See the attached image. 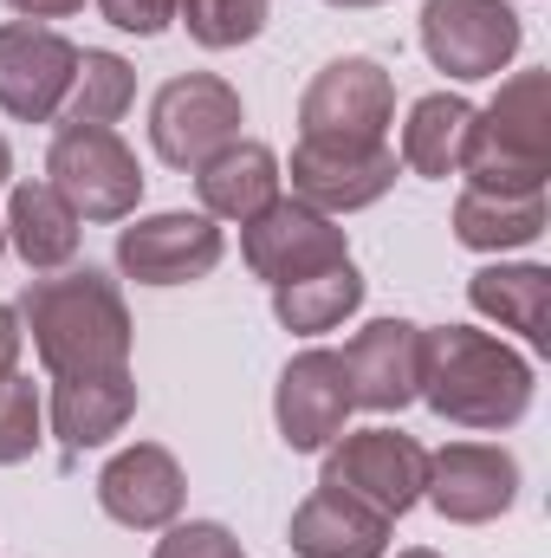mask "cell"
Returning <instances> with one entry per match:
<instances>
[{
	"mask_svg": "<svg viewBox=\"0 0 551 558\" xmlns=\"http://www.w3.org/2000/svg\"><path fill=\"white\" fill-rule=\"evenodd\" d=\"M131 98H137V72H131V59L85 46V52H78V72H72V92H65V105H59V124L111 131V124L131 111Z\"/></svg>",
	"mask_w": 551,
	"mask_h": 558,
	"instance_id": "obj_25",
	"label": "cell"
},
{
	"mask_svg": "<svg viewBox=\"0 0 551 558\" xmlns=\"http://www.w3.org/2000/svg\"><path fill=\"white\" fill-rule=\"evenodd\" d=\"M396 558H441V553H428V546H409V553H396Z\"/></svg>",
	"mask_w": 551,
	"mask_h": 558,
	"instance_id": "obj_33",
	"label": "cell"
},
{
	"mask_svg": "<svg viewBox=\"0 0 551 558\" xmlns=\"http://www.w3.org/2000/svg\"><path fill=\"white\" fill-rule=\"evenodd\" d=\"M7 241L20 247V260L33 267V274H59V267H72L78 260V215L65 208V195L52 189V182H13V195H7Z\"/></svg>",
	"mask_w": 551,
	"mask_h": 558,
	"instance_id": "obj_20",
	"label": "cell"
},
{
	"mask_svg": "<svg viewBox=\"0 0 551 558\" xmlns=\"http://www.w3.org/2000/svg\"><path fill=\"white\" fill-rule=\"evenodd\" d=\"M156 558H247V553L221 520H188V526H169L156 539Z\"/></svg>",
	"mask_w": 551,
	"mask_h": 558,
	"instance_id": "obj_28",
	"label": "cell"
},
{
	"mask_svg": "<svg viewBox=\"0 0 551 558\" xmlns=\"http://www.w3.org/2000/svg\"><path fill=\"white\" fill-rule=\"evenodd\" d=\"M0 254H7V228H0Z\"/></svg>",
	"mask_w": 551,
	"mask_h": 558,
	"instance_id": "obj_35",
	"label": "cell"
},
{
	"mask_svg": "<svg viewBox=\"0 0 551 558\" xmlns=\"http://www.w3.org/2000/svg\"><path fill=\"white\" fill-rule=\"evenodd\" d=\"M396 118V85L377 59H331L298 98L305 143H383Z\"/></svg>",
	"mask_w": 551,
	"mask_h": 558,
	"instance_id": "obj_6",
	"label": "cell"
},
{
	"mask_svg": "<svg viewBox=\"0 0 551 558\" xmlns=\"http://www.w3.org/2000/svg\"><path fill=\"white\" fill-rule=\"evenodd\" d=\"M20 338H26V331H20V312H13V305H0V384L20 371Z\"/></svg>",
	"mask_w": 551,
	"mask_h": 558,
	"instance_id": "obj_30",
	"label": "cell"
},
{
	"mask_svg": "<svg viewBox=\"0 0 551 558\" xmlns=\"http://www.w3.org/2000/svg\"><path fill=\"white\" fill-rule=\"evenodd\" d=\"M78 72V46L39 20L0 26V111L20 124H52Z\"/></svg>",
	"mask_w": 551,
	"mask_h": 558,
	"instance_id": "obj_10",
	"label": "cell"
},
{
	"mask_svg": "<svg viewBox=\"0 0 551 558\" xmlns=\"http://www.w3.org/2000/svg\"><path fill=\"white\" fill-rule=\"evenodd\" d=\"M546 234V195H487V189H461L454 202V241L474 254H506V247H532Z\"/></svg>",
	"mask_w": 551,
	"mask_h": 558,
	"instance_id": "obj_22",
	"label": "cell"
},
{
	"mask_svg": "<svg viewBox=\"0 0 551 558\" xmlns=\"http://www.w3.org/2000/svg\"><path fill=\"white\" fill-rule=\"evenodd\" d=\"M467 299H474V312H487L506 331H519L532 351L551 344V274L546 267H532V260H519V267H480L474 286H467Z\"/></svg>",
	"mask_w": 551,
	"mask_h": 558,
	"instance_id": "obj_21",
	"label": "cell"
},
{
	"mask_svg": "<svg viewBox=\"0 0 551 558\" xmlns=\"http://www.w3.org/2000/svg\"><path fill=\"white\" fill-rule=\"evenodd\" d=\"M221 247L228 241L208 215L169 208V215H143L118 234V267L137 286H188V279H208L221 267Z\"/></svg>",
	"mask_w": 551,
	"mask_h": 558,
	"instance_id": "obj_14",
	"label": "cell"
},
{
	"mask_svg": "<svg viewBox=\"0 0 551 558\" xmlns=\"http://www.w3.org/2000/svg\"><path fill=\"white\" fill-rule=\"evenodd\" d=\"M279 156L254 137L221 143L201 169H195V195H201V215L208 221H254L260 208L279 202Z\"/></svg>",
	"mask_w": 551,
	"mask_h": 558,
	"instance_id": "obj_17",
	"label": "cell"
},
{
	"mask_svg": "<svg viewBox=\"0 0 551 558\" xmlns=\"http://www.w3.org/2000/svg\"><path fill=\"white\" fill-rule=\"evenodd\" d=\"M20 20H65V13H78L85 0H7Z\"/></svg>",
	"mask_w": 551,
	"mask_h": 558,
	"instance_id": "obj_31",
	"label": "cell"
},
{
	"mask_svg": "<svg viewBox=\"0 0 551 558\" xmlns=\"http://www.w3.org/2000/svg\"><path fill=\"white\" fill-rule=\"evenodd\" d=\"M285 539H292L298 558H383L390 553V520H383L377 507L338 494V487H318V494L292 513Z\"/></svg>",
	"mask_w": 551,
	"mask_h": 558,
	"instance_id": "obj_18",
	"label": "cell"
},
{
	"mask_svg": "<svg viewBox=\"0 0 551 558\" xmlns=\"http://www.w3.org/2000/svg\"><path fill=\"white\" fill-rule=\"evenodd\" d=\"M46 182L65 195V208L78 221H131L137 202H143L137 149L118 137V131L59 124V137L46 149Z\"/></svg>",
	"mask_w": 551,
	"mask_h": 558,
	"instance_id": "obj_4",
	"label": "cell"
},
{
	"mask_svg": "<svg viewBox=\"0 0 551 558\" xmlns=\"http://www.w3.org/2000/svg\"><path fill=\"white\" fill-rule=\"evenodd\" d=\"M175 20L188 26L195 46L228 52V46L260 39V26H267V0H175Z\"/></svg>",
	"mask_w": 551,
	"mask_h": 558,
	"instance_id": "obj_26",
	"label": "cell"
},
{
	"mask_svg": "<svg viewBox=\"0 0 551 558\" xmlns=\"http://www.w3.org/2000/svg\"><path fill=\"white\" fill-rule=\"evenodd\" d=\"M421 481H428V448L403 435V428H351L325 448V481L318 487H338L364 507H377L383 520H403L415 500H421Z\"/></svg>",
	"mask_w": 551,
	"mask_h": 558,
	"instance_id": "obj_5",
	"label": "cell"
},
{
	"mask_svg": "<svg viewBox=\"0 0 551 558\" xmlns=\"http://www.w3.org/2000/svg\"><path fill=\"white\" fill-rule=\"evenodd\" d=\"M467 124H474V105L461 92H428L409 105V124H403V162L428 182H448L461 169V149H467Z\"/></svg>",
	"mask_w": 551,
	"mask_h": 558,
	"instance_id": "obj_23",
	"label": "cell"
},
{
	"mask_svg": "<svg viewBox=\"0 0 551 558\" xmlns=\"http://www.w3.org/2000/svg\"><path fill=\"white\" fill-rule=\"evenodd\" d=\"M182 494H188V481H182V468H175V454H169L162 441H137V448L111 454L105 474H98V507H105L118 526H131V533H162V526H175Z\"/></svg>",
	"mask_w": 551,
	"mask_h": 558,
	"instance_id": "obj_15",
	"label": "cell"
},
{
	"mask_svg": "<svg viewBox=\"0 0 551 558\" xmlns=\"http://www.w3.org/2000/svg\"><path fill=\"white\" fill-rule=\"evenodd\" d=\"M7 175H13V149H7V137H0V189H7Z\"/></svg>",
	"mask_w": 551,
	"mask_h": 558,
	"instance_id": "obj_32",
	"label": "cell"
},
{
	"mask_svg": "<svg viewBox=\"0 0 551 558\" xmlns=\"http://www.w3.org/2000/svg\"><path fill=\"white\" fill-rule=\"evenodd\" d=\"M351 377H344V357L338 351H298L285 371H279V390H273V422H279V441L292 454H318L344 435V416H351Z\"/></svg>",
	"mask_w": 551,
	"mask_h": 558,
	"instance_id": "obj_12",
	"label": "cell"
},
{
	"mask_svg": "<svg viewBox=\"0 0 551 558\" xmlns=\"http://www.w3.org/2000/svg\"><path fill=\"white\" fill-rule=\"evenodd\" d=\"M421 500H434V513L454 526H487L519 500V461L487 441H448L441 454H428Z\"/></svg>",
	"mask_w": 551,
	"mask_h": 558,
	"instance_id": "obj_13",
	"label": "cell"
},
{
	"mask_svg": "<svg viewBox=\"0 0 551 558\" xmlns=\"http://www.w3.org/2000/svg\"><path fill=\"white\" fill-rule=\"evenodd\" d=\"M39 422H46L39 390L13 371V377L0 384V468H13V461H26V454L39 448Z\"/></svg>",
	"mask_w": 551,
	"mask_h": 558,
	"instance_id": "obj_27",
	"label": "cell"
},
{
	"mask_svg": "<svg viewBox=\"0 0 551 558\" xmlns=\"http://www.w3.org/2000/svg\"><path fill=\"white\" fill-rule=\"evenodd\" d=\"M467 189L487 195H546L551 175V78L546 72H513L487 111H474L461 169Z\"/></svg>",
	"mask_w": 551,
	"mask_h": 558,
	"instance_id": "obj_3",
	"label": "cell"
},
{
	"mask_svg": "<svg viewBox=\"0 0 551 558\" xmlns=\"http://www.w3.org/2000/svg\"><path fill=\"white\" fill-rule=\"evenodd\" d=\"M131 416H137V377H131V371L52 377V435L65 441V454L105 448Z\"/></svg>",
	"mask_w": 551,
	"mask_h": 558,
	"instance_id": "obj_19",
	"label": "cell"
},
{
	"mask_svg": "<svg viewBox=\"0 0 551 558\" xmlns=\"http://www.w3.org/2000/svg\"><path fill=\"white\" fill-rule=\"evenodd\" d=\"M519 13L506 0H428L421 7V52L448 78H500L519 59Z\"/></svg>",
	"mask_w": 551,
	"mask_h": 558,
	"instance_id": "obj_7",
	"label": "cell"
},
{
	"mask_svg": "<svg viewBox=\"0 0 551 558\" xmlns=\"http://www.w3.org/2000/svg\"><path fill=\"white\" fill-rule=\"evenodd\" d=\"M241 137V92L215 72H188V78H169L156 98H149V143L169 169H201L221 143Z\"/></svg>",
	"mask_w": 551,
	"mask_h": 558,
	"instance_id": "obj_8",
	"label": "cell"
},
{
	"mask_svg": "<svg viewBox=\"0 0 551 558\" xmlns=\"http://www.w3.org/2000/svg\"><path fill=\"white\" fill-rule=\"evenodd\" d=\"M338 357L351 377V403L364 410H409L421 390V325L409 318H370Z\"/></svg>",
	"mask_w": 551,
	"mask_h": 558,
	"instance_id": "obj_16",
	"label": "cell"
},
{
	"mask_svg": "<svg viewBox=\"0 0 551 558\" xmlns=\"http://www.w3.org/2000/svg\"><path fill=\"white\" fill-rule=\"evenodd\" d=\"M364 305V274L344 260V267H325L311 279H292V286H273V312L285 331L298 338H318V331H338L351 312Z\"/></svg>",
	"mask_w": 551,
	"mask_h": 558,
	"instance_id": "obj_24",
	"label": "cell"
},
{
	"mask_svg": "<svg viewBox=\"0 0 551 558\" xmlns=\"http://www.w3.org/2000/svg\"><path fill=\"white\" fill-rule=\"evenodd\" d=\"M98 7H105V20H111L118 33H137V39L162 33V26L175 20V0H98Z\"/></svg>",
	"mask_w": 551,
	"mask_h": 558,
	"instance_id": "obj_29",
	"label": "cell"
},
{
	"mask_svg": "<svg viewBox=\"0 0 551 558\" xmlns=\"http://www.w3.org/2000/svg\"><path fill=\"white\" fill-rule=\"evenodd\" d=\"M20 325L52 377H98L131 371V305L118 279L98 267H59L20 292Z\"/></svg>",
	"mask_w": 551,
	"mask_h": 558,
	"instance_id": "obj_1",
	"label": "cell"
},
{
	"mask_svg": "<svg viewBox=\"0 0 551 558\" xmlns=\"http://www.w3.org/2000/svg\"><path fill=\"white\" fill-rule=\"evenodd\" d=\"M292 195L311 202L318 215H351V208H370L390 195L396 182V149L390 143H305L292 149Z\"/></svg>",
	"mask_w": 551,
	"mask_h": 558,
	"instance_id": "obj_11",
	"label": "cell"
},
{
	"mask_svg": "<svg viewBox=\"0 0 551 558\" xmlns=\"http://www.w3.org/2000/svg\"><path fill=\"white\" fill-rule=\"evenodd\" d=\"M241 260L267 286H292V279L325 274V267H344L351 241H344L338 215H318L311 202L279 195L273 208H260L254 221H241Z\"/></svg>",
	"mask_w": 551,
	"mask_h": 558,
	"instance_id": "obj_9",
	"label": "cell"
},
{
	"mask_svg": "<svg viewBox=\"0 0 551 558\" xmlns=\"http://www.w3.org/2000/svg\"><path fill=\"white\" fill-rule=\"evenodd\" d=\"M331 7H383V0H331Z\"/></svg>",
	"mask_w": 551,
	"mask_h": 558,
	"instance_id": "obj_34",
	"label": "cell"
},
{
	"mask_svg": "<svg viewBox=\"0 0 551 558\" xmlns=\"http://www.w3.org/2000/svg\"><path fill=\"white\" fill-rule=\"evenodd\" d=\"M428 410L454 428H513L532 410V364L467 325L421 331V390Z\"/></svg>",
	"mask_w": 551,
	"mask_h": 558,
	"instance_id": "obj_2",
	"label": "cell"
}]
</instances>
